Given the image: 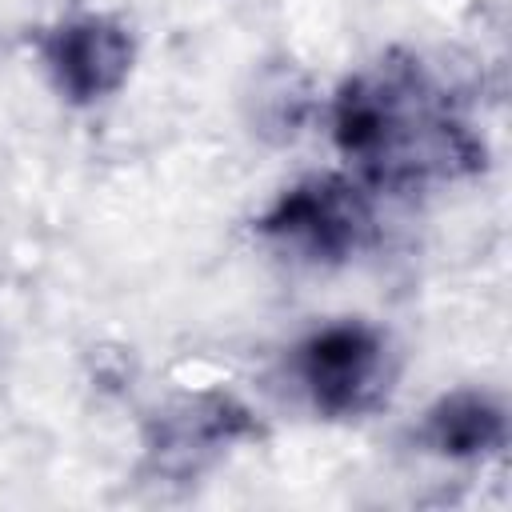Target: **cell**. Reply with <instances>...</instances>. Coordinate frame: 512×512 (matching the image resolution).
<instances>
[{"label": "cell", "mask_w": 512, "mask_h": 512, "mask_svg": "<svg viewBox=\"0 0 512 512\" xmlns=\"http://www.w3.org/2000/svg\"><path fill=\"white\" fill-rule=\"evenodd\" d=\"M260 232L308 264H340L368 244L372 208L360 184L344 176H308L284 188L260 216Z\"/></svg>", "instance_id": "cell-2"}, {"label": "cell", "mask_w": 512, "mask_h": 512, "mask_svg": "<svg viewBox=\"0 0 512 512\" xmlns=\"http://www.w3.org/2000/svg\"><path fill=\"white\" fill-rule=\"evenodd\" d=\"M332 140L368 184L420 188L484 164L480 136L412 64L352 76L332 104Z\"/></svg>", "instance_id": "cell-1"}, {"label": "cell", "mask_w": 512, "mask_h": 512, "mask_svg": "<svg viewBox=\"0 0 512 512\" xmlns=\"http://www.w3.org/2000/svg\"><path fill=\"white\" fill-rule=\"evenodd\" d=\"M44 64L68 100L92 104V100L112 96L128 80L132 40L120 24L104 16H76L60 24L56 32H48Z\"/></svg>", "instance_id": "cell-4"}, {"label": "cell", "mask_w": 512, "mask_h": 512, "mask_svg": "<svg viewBox=\"0 0 512 512\" xmlns=\"http://www.w3.org/2000/svg\"><path fill=\"white\" fill-rule=\"evenodd\" d=\"M424 444L440 456L452 460H472V456H492L508 440V420L504 408L488 392H452L436 400L424 416Z\"/></svg>", "instance_id": "cell-5"}, {"label": "cell", "mask_w": 512, "mask_h": 512, "mask_svg": "<svg viewBox=\"0 0 512 512\" xmlns=\"http://www.w3.org/2000/svg\"><path fill=\"white\" fill-rule=\"evenodd\" d=\"M296 376L316 412L360 416L388 392V344L372 324H328L296 348Z\"/></svg>", "instance_id": "cell-3"}]
</instances>
